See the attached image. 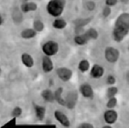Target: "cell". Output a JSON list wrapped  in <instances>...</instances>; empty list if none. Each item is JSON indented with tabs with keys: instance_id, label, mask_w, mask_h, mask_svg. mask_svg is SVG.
Here are the masks:
<instances>
[{
	"instance_id": "cell-23",
	"label": "cell",
	"mask_w": 129,
	"mask_h": 128,
	"mask_svg": "<svg viewBox=\"0 0 129 128\" xmlns=\"http://www.w3.org/2000/svg\"><path fill=\"white\" fill-rule=\"evenodd\" d=\"M88 39L87 38V36L84 34H80V35H77V36L74 37V42L77 45H84L88 42Z\"/></svg>"
},
{
	"instance_id": "cell-8",
	"label": "cell",
	"mask_w": 129,
	"mask_h": 128,
	"mask_svg": "<svg viewBox=\"0 0 129 128\" xmlns=\"http://www.w3.org/2000/svg\"><path fill=\"white\" fill-rule=\"evenodd\" d=\"M42 67H43V72L46 73H49L52 72L54 66H53V63L51 60V58H50V56H45L43 58Z\"/></svg>"
},
{
	"instance_id": "cell-22",
	"label": "cell",
	"mask_w": 129,
	"mask_h": 128,
	"mask_svg": "<svg viewBox=\"0 0 129 128\" xmlns=\"http://www.w3.org/2000/svg\"><path fill=\"white\" fill-rule=\"evenodd\" d=\"M78 69L81 73H86L90 69V63L87 60H81L78 64Z\"/></svg>"
},
{
	"instance_id": "cell-11",
	"label": "cell",
	"mask_w": 129,
	"mask_h": 128,
	"mask_svg": "<svg viewBox=\"0 0 129 128\" xmlns=\"http://www.w3.org/2000/svg\"><path fill=\"white\" fill-rule=\"evenodd\" d=\"M80 91L81 94L86 98H93V90L90 85L89 84H83L80 87Z\"/></svg>"
},
{
	"instance_id": "cell-9",
	"label": "cell",
	"mask_w": 129,
	"mask_h": 128,
	"mask_svg": "<svg viewBox=\"0 0 129 128\" xmlns=\"http://www.w3.org/2000/svg\"><path fill=\"white\" fill-rule=\"evenodd\" d=\"M104 119L107 123L113 124L117 121V120H118V113L115 110H109L104 113Z\"/></svg>"
},
{
	"instance_id": "cell-13",
	"label": "cell",
	"mask_w": 129,
	"mask_h": 128,
	"mask_svg": "<svg viewBox=\"0 0 129 128\" xmlns=\"http://www.w3.org/2000/svg\"><path fill=\"white\" fill-rule=\"evenodd\" d=\"M16 128H56L55 124H16Z\"/></svg>"
},
{
	"instance_id": "cell-27",
	"label": "cell",
	"mask_w": 129,
	"mask_h": 128,
	"mask_svg": "<svg viewBox=\"0 0 129 128\" xmlns=\"http://www.w3.org/2000/svg\"><path fill=\"white\" fill-rule=\"evenodd\" d=\"M117 103H118V100H117V98L116 97H111V99L108 101L107 103V107L110 108V109H112L114 107H116Z\"/></svg>"
},
{
	"instance_id": "cell-5",
	"label": "cell",
	"mask_w": 129,
	"mask_h": 128,
	"mask_svg": "<svg viewBox=\"0 0 129 128\" xmlns=\"http://www.w3.org/2000/svg\"><path fill=\"white\" fill-rule=\"evenodd\" d=\"M77 100H78V94L77 92H75V91L69 92L67 94L66 98L64 100L65 106L70 110L74 109L77 104Z\"/></svg>"
},
{
	"instance_id": "cell-33",
	"label": "cell",
	"mask_w": 129,
	"mask_h": 128,
	"mask_svg": "<svg viewBox=\"0 0 129 128\" xmlns=\"http://www.w3.org/2000/svg\"><path fill=\"white\" fill-rule=\"evenodd\" d=\"M77 128H93V124L89 123H84L80 124Z\"/></svg>"
},
{
	"instance_id": "cell-6",
	"label": "cell",
	"mask_w": 129,
	"mask_h": 128,
	"mask_svg": "<svg viewBox=\"0 0 129 128\" xmlns=\"http://www.w3.org/2000/svg\"><path fill=\"white\" fill-rule=\"evenodd\" d=\"M56 74L63 82H67L73 76V72L70 69L67 67H60L56 69Z\"/></svg>"
},
{
	"instance_id": "cell-14",
	"label": "cell",
	"mask_w": 129,
	"mask_h": 128,
	"mask_svg": "<svg viewBox=\"0 0 129 128\" xmlns=\"http://www.w3.org/2000/svg\"><path fill=\"white\" fill-rule=\"evenodd\" d=\"M63 91V87H59L53 93V95H54V100H56L57 101V103L60 104V105L65 106V100L62 97Z\"/></svg>"
},
{
	"instance_id": "cell-16",
	"label": "cell",
	"mask_w": 129,
	"mask_h": 128,
	"mask_svg": "<svg viewBox=\"0 0 129 128\" xmlns=\"http://www.w3.org/2000/svg\"><path fill=\"white\" fill-rule=\"evenodd\" d=\"M92 19H93L92 17H88V18H85V19H78L74 20V23L76 28L82 29L84 26L89 24V23L91 22Z\"/></svg>"
},
{
	"instance_id": "cell-20",
	"label": "cell",
	"mask_w": 129,
	"mask_h": 128,
	"mask_svg": "<svg viewBox=\"0 0 129 128\" xmlns=\"http://www.w3.org/2000/svg\"><path fill=\"white\" fill-rule=\"evenodd\" d=\"M84 35L87 36V38L90 40V39H97L98 38V32L93 28H90L88 29L85 32Z\"/></svg>"
},
{
	"instance_id": "cell-29",
	"label": "cell",
	"mask_w": 129,
	"mask_h": 128,
	"mask_svg": "<svg viewBox=\"0 0 129 128\" xmlns=\"http://www.w3.org/2000/svg\"><path fill=\"white\" fill-rule=\"evenodd\" d=\"M102 13H103V16H104V17H108V16L111 14V9L109 6L104 7V9H103Z\"/></svg>"
},
{
	"instance_id": "cell-1",
	"label": "cell",
	"mask_w": 129,
	"mask_h": 128,
	"mask_svg": "<svg viewBox=\"0 0 129 128\" xmlns=\"http://www.w3.org/2000/svg\"><path fill=\"white\" fill-rule=\"evenodd\" d=\"M129 32V14L127 13H121L117 18L113 31L114 41L120 42Z\"/></svg>"
},
{
	"instance_id": "cell-7",
	"label": "cell",
	"mask_w": 129,
	"mask_h": 128,
	"mask_svg": "<svg viewBox=\"0 0 129 128\" xmlns=\"http://www.w3.org/2000/svg\"><path fill=\"white\" fill-rule=\"evenodd\" d=\"M54 116H55V118L56 119V120L58 122H60V123H61L63 126L69 127L70 126V120L63 112H61L60 110H56L54 112Z\"/></svg>"
},
{
	"instance_id": "cell-3",
	"label": "cell",
	"mask_w": 129,
	"mask_h": 128,
	"mask_svg": "<svg viewBox=\"0 0 129 128\" xmlns=\"http://www.w3.org/2000/svg\"><path fill=\"white\" fill-rule=\"evenodd\" d=\"M42 50L46 56H52L56 55L59 51V45L55 41L50 40L43 44Z\"/></svg>"
},
{
	"instance_id": "cell-12",
	"label": "cell",
	"mask_w": 129,
	"mask_h": 128,
	"mask_svg": "<svg viewBox=\"0 0 129 128\" xmlns=\"http://www.w3.org/2000/svg\"><path fill=\"white\" fill-rule=\"evenodd\" d=\"M21 60L25 66L28 68H32L34 66V60L31 55L29 53H23L21 56Z\"/></svg>"
},
{
	"instance_id": "cell-38",
	"label": "cell",
	"mask_w": 129,
	"mask_h": 128,
	"mask_svg": "<svg viewBox=\"0 0 129 128\" xmlns=\"http://www.w3.org/2000/svg\"><path fill=\"white\" fill-rule=\"evenodd\" d=\"M24 1H28V0H24Z\"/></svg>"
},
{
	"instance_id": "cell-24",
	"label": "cell",
	"mask_w": 129,
	"mask_h": 128,
	"mask_svg": "<svg viewBox=\"0 0 129 128\" xmlns=\"http://www.w3.org/2000/svg\"><path fill=\"white\" fill-rule=\"evenodd\" d=\"M33 29L36 32H42L44 29V24L40 20H35L33 22Z\"/></svg>"
},
{
	"instance_id": "cell-26",
	"label": "cell",
	"mask_w": 129,
	"mask_h": 128,
	"mask_svg": "<svg viewBox=\"0 0 129 128\" xmlns=\"http://www.w3.org/2000/svg\"><path fill=\"white\" fill-rule=\"evenodd\" d=\"M118 88L115 87H111L108 90L107 95L108 97H114L117 94H118Z\"/></svg>"
},
{
	"instance_id": "cell-18",
	"label": "cell",
	"mask_w": 129,
	"mask_h": 128,
	"mask_svg": "<svg viewBox=\"0 0 129 128\" xmlns=\"http://www.w3.org/2000/svg\"><path fill=\"white\" fill-rule=\"evenodd\" d=\"M42 97L43 98V100L46 102L49 103H53L55 100H54V95L53 93L50 90H44L42 94H41Z\"/></svg>"
},
{
	"instance_id": "cell-21",
	"label": "cell",
	"mask_w": 129,
	"mask_h": 128,
	"mask_svg": "<svg viewBox=\"0 0 129 128\" xmlns=\"http://www.w3.org/2000/svg\"><path fill=\"white\" fill-rule=\"evenodd\" d=\"M53 26L56 29H63L67 26V22L61 19H56L53 22Z\"/></svg>"
},
{
	"instance_id": "cell-2",
	"label": "cell",
	"mask_w": 129,
	"mask_h": 128,
	"mask_svg": "<svg viewBox=\"0 0 129 128\" xmlns=\"http://www.w3.org/2000/svg\"><path fill=\"white\" fill-rule=\"evenodd\" d=\"M64 6L63 0H50L46 5V11L50 16L58 17L63 13Z\"/></svg>"
},
{
	"instance_id": "cell-32",
	"label": "cell",
	"mask_w": 129,
	"mask_h": 128,
	"mask_svg": "<svg viewBox=\"0 0 129 128\" xmlns=\"http://www.w3.org/2000/svg\"><path fill=\"white\" fill-rule=\"evenodd\" d=\"M105 3L107 6H114L118 3V0H105Z\"/></svg>"
},
{
	"instance_id": "cell-4",
	"label": "cell",
	"mask_w": 129,
	"mask_h": 128,
	"mask_svg": "<svg viewBox=\"0 0 129 128\" xmlns=\"http://www.w3.org/2000/svg\"><path fill=\"white\" fill-rule=\"evenodd\" d=\"M104 56L106 60L111 63H114L118 60L120 52L118 49L112 46H108L104 51Z\"/></svg>"
},
{
	"instance_id": "cell-31",
	"label": "cell",
	"mask_w": 129,
	"mask_h": 128,
	"mask_svg": "<svg viewBox=\"0 0 129 128\" xmlns=\"http://www.w3.org/2000/svg\"><path fill=\"white\" fill-rule=\"evenodd\" d=\"M107 83L110 85H114L116 83V79L113 75H110L107 78Z\"/></svg>"
},
{
	"instance_id": "cell-17",
	"label": "cell",
	"mask_w": 129,
	"mask_h": 128,
	"mask_svg": "<svg viewBox=\"0 0 129 128\" xmlns=\"http://www.w3.org/2000/svg\"><path fill=\"white\" fill-rule=\"evenodd\" d=\"M37 9V5L34 3H26L21 6V10L23 13H29V12L36 11Z\"/></svg>"
},
{
	"instance_id": "cell-19",
	"label": "cell",
	"mask_w": 129,
	"mask_h": 128,
	"mask_svg": "<svg viewBox=\"0 0 129 128\" xmlns=\"http://www.w3.org/2000/svg\"><path fill=\"white\" fill-rule=\"evenodd\" d=\"M37 36V32L33 29H26L21 32V36L23 39H32Z\"/></svg>"
},
{
	"instance_id": "cell-30",
	"label": "cell",
	"mask_w": 129,
	"mask_h": 128,
	"mask_svg": "<svg viewBox=\"0 0 129 128\" xmlns=\"http://www.w3.org/2000/svg\"><path fill=\"white\" fill-rule=\"evenodd\" d=\"M95 7H96V4H95L94 3H93V2L90 1V2H87V3H86V8H87V9L89 10V11H93V10H94Z\"/></svg>"
},
{
	"instance_id": "cell-10",
	"label": "cell",
	"mask_w": 129,
	"mask_h": 128,
	"mask_svg": "<svg viewBox=\"0 0 129 128\" xmlns=\"http://www.w3.org/2000/svg\"><path fill=\"white\" fill-rule=\"evenodd\" d=\"M104 74V69L103 66L94 64L90 69V76L93 79H100Z\"/></svg>"
},
{
	"instance_id": "cell-36",
	"label": "cell",
	"mask_w": 129,
	"mask_h": 128,
	"mask_svg": "<svg viewBox=\"0 0 129 128\" xmlns=\"http://www.w3.org/2000/svg\"><path fill=\"white\" fill-rule=\"evenodd\" d=\"M122 2H124V3H128V0H121Z\"/></svg>"
},
{
	"instance_id": "cell-39",
	"label": "cell",
	"mask_w": 129,
	"mask_h": 128,
	"mask_svg": "<svg viewBox=\"0 0 129 128\" xmlns=\"http://www.w3.org/2000/svg\"><path fill=\"white\" fill-rule=\"evenodd\" d=\"M56 128H57V127H56Z\"/></svg>"
},
{
	"instance_id": "cell-34",
	"label": "cell",
	"mask_w": 129,
	"mask_h": 128,
	"mask_svg": "<svg viewBox=\"0 0 129 128\" xmlns=\"http://www.w3.org/2000/svg\"><path fill=\"white\" fill-rule=\"evenodd\" d=\"M3 19L2 17V16L0 15V26H1L3 24Z\"/></svg>"
},
{
	"instance_id": "cell-37",
	"label": "cell",
	"mask_w": 129,
	"mask_h": 128,
	"mask_svg": "<svg viewBox=\"0 0 129 128\" xmlns=\"http://www.w3.org/2000/svg\"><path fill=\"white\" fill-rule=\"evenodd\" d=\"M1 73H2V69L0 68V75H1Z\"/></svg>"
},
{
	"instance_id": "cell-25",
	"label": "cell",
	"mask_w": 129,
	"mask_h": 128,
	"mask_svg": "<svg viewBox=\"0 0 129 128\" xmlns=\"http://www.w3.org/2000/svg\"><path fill=\"white\" fill-rule=\"evenodd\" d=\"M16 118L13 117L9 122H7L3 126H2L1 128H16Z\"/></svg>"
},
{
	"instance_id": "cell-28",
	"label": "cell",
	"mask_w": 129,
	"mask_h": 128,
	"mask_svg": "<svg viewBox=\"0 0 129 128\" xmlns=\"http://www.w3.org/2000/svg\"><path fill=\"white\" fill-rule=\"evenodd\" d=\"M22 108L19 107H16L13 110V111H12V116H13V117H15V118H17V117H20L21 114H22Z\"/></svg>"
},
{
	"instance_id": "cell-15",
	"label": "cell",
	"mask_w": 129,
	"mask_h": 128,
	"mask_svg": "<svg viewBox=\"0 0 129 128\" xmlns=\"http://www.w3.org/2000/svg\"><path fill=\"white\" fill-rule=\"evenodd\" d=\"M34 110L36 111V115L37 117L40 120H43L45 117L46 115V108L45 107L37 105V104H34Z\"/></svg>"
},
{
	"instance_id": "cell-35",
	"label": "cell",
	"mask_w": 129,
	"mask_h": 128,
	"mask_svg": "<svg viewBox=\"0 0 129 128\" xmlns=\"http://www.w3.org/2000/svg\"><path fill=\"white\" fill-rule=\"evenodd\" d=\"M103 128H113V127H111V126H104Z\"/></svg>"
}]
</instances>
